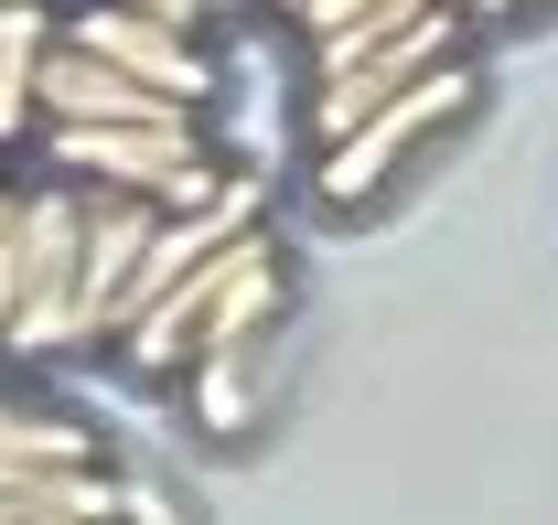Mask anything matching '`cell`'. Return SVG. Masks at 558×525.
Wrapping results in <instances>:
<instances>
[{
  "label": "cell",
  "instance_id": "6",
  "mask_svg": "<svg viewBox=\"0 0 558 525\" xmlns=\"http://www.w3.org/2000/svg\"><path fill=\"white\" fill-rule=\"evenodd\" d=\"M44 54H54V11L44 0H0V139H22V119H33Z\"/></svg>",
  "mask_w": 558,
  "mask_h": 525
},
{
  "label": "cell",
  "instance_id": "3",
  "mask_svg": "<svg viewBox=\"0 0 558 525\" xmlns=\"http://www.w3.org/2000/svg\"><path fill=\"white\" fill-rule=\"evenodd\" d=\"M462 108H473V65L418 75L409 97H387L365 130H344L333 150H323V172H312V183H323V204H365V194H376V183H387V172H398V161L418 150V139H429V130H451Z\"/></svg>",
  "mask_w": 558,
  "mask_h": 525
},
{
  "label": "cell",
  "instance_id": "7",
  "mask_svg": "<svg viewBox=\"0 0 558 525\" xmlns=\"http://www.w3.org/2000/svg\"><path fill=\"white\" fill-rule=\"evenodd\" d=\"M194 407H205V429H247V354L194 365Z\"/></svg>",
  "mask_w": 558,
  "mask_h": 525
},
{
  "label": "cell",
  "instance_id": "9",
  "mask_svg": "<svg viewBox=\"0 0 558 525\" xmlns=\"http://www.w3.org/2000/svg\"><path fill=\"white\" fill-rule=\"evenodd\" d=\"M0 525H44V515H11V504H0Z\"/></svg>",
  "mask_w": 558,
  "mask_h": 525
},
{
  "label": "cell",
  "instance_id": "2",
  "mask_svg": "<svg viewBox=\"0 0 558 525\" xmlns=\"http://www.w3.org/2000/svg\"><path fill=\"white\" fill-rule=\"evenodd\" d=\"M462 65V11H440V22H418L398 44H333V54H312V139L333 150L344 130H365L387 97H409L418 75Z\"/></svg>",
  "mask_w": 558,
  "mask_h": 525
},
{
  "label": "cell",
  "instance_id": "10",
  "mask_svg": "<svg viewBox=\"0 0 558 525\" xmlns=\"http://www.w3.org/2000/svg\"><path fill=\"white\" fill-rule=\"evenodd\" d=\"M0 225H11V183H0Z\"/></svg>",
  "mask_w": 558,
  "mask_h": 525
},
{
  "label": "cell",
  "instance_id": "1",
  "mask_svg": "<svg viewBox=\"0 0 558 525\" xmlns=\"http://www.w3.org/2000/svg\"><path fill=\"white\" fill-rule=\"evenodd\" d=\"M75 258H86V183L11 194V225H0V354H65L75 343Z\"/></svg>",
  "mask_w": 558,
  "mask_h": 525
},
{
  "label": "cell",
  "instance_id": "11",
  "mask_svg": "<svg viewBox=\"0 0 558 525\" xmlns=\"http://www.w3.org/2000/svg\"><path fill=\"white\" fill-rule=\"evenodd\" d=\"M515 11H526V0H515Z\"/></svg>",
  "mask_w": 558,
  "mask_h": 525
},
{
  "label": "cell",
  "instance_id": "5",
  "mask_svg": "<svg viewBox=\"0 0 558 525\" xmlns=\"http://www.w3.org/2000/svg\"><path fill=\"white\" fill-rule=\"evenodd\" d=\"M44 150H54V172L86 183V194H161L172 172L205 161L194 119L183 130H44Z\"/></svg>",
  "mask_w": 558,
  "mask_h": 525
},
{
  "label": "cell",
  "instance_id": "8",
  "mask_svg": "<svg viewBox=\"0 0 558 525\" xmlns=\"http://www.w3.org/2000/svg\"><path fill=\"white\" fill-rule=\"evenodd\" d=\"M119 525H172V515H161V504H150V493H130V515H119Z\"/></svg>",
  "mask_w": 558,
  "mask_h": 525
},
{
  "label": "cell",
  "instance_id": "4",
  "mask_svg": "<svg viewBox=\"0 0 558 525\" xmlns=\"http://www.w3.org/2000/svg\"><path fill=\"white\" fill-rule=\"evenodd\" d=\"M65 44H75V54H97L108 75L150 86V97H161V108H183V119H194V108L215 97V65L194 54V33L150 22V11H130V0H119V11H75V22H65Z\"/></svg>",
  "mask_w": 558,
  "mask_h": 525
}]
</instances>
